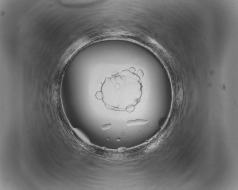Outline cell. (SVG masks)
Segmentation results:
<instances>
[{
	"mask_svg": "<svg viewBox=\"0 0 238 190\" xmlns=\"http://www.w3.org/2000/svg\"><path fill=\"white\" fill-rule=\"evenodd\" d=\"M73 131L77 134V135L79 137L80 139L82 140L83 142H86V143L89 144L90 143L89 138L88 137L85 135V134L82 132V131H80V130L77 128L73 129Z\"/></svg>",
	"mask_w": 238,
	"mask_h": 190,
	"instance_id": "cell-2",
	"label": "cell"
},
{
	"mask_svg": "<svg viewBox=\"0 0 238 190\" xmlns=\"http://www.w3.org/2000/svg\"><path fill=\"white\" fill-rule=\"evenodd\" d=\"M111 127V125L110 123H108L104 125L101 127V129L103 130H106L109 129Z\"/></svg>",
	"mask_w": 238,
	"mask_h": 190,
	"instance_id": "cell-3",
	"label": "cell"
},
{
	"mask_svg": "<svg viewBox=\"0 0 238 190\" xmlns=\"http://www.w3.org/2000/svg\"><path fill=\"white\" fill-rule=\"evenodd\" d=\"M148 122V120L139 119L134 120L128 121L126 124H127V126L131 127V126L139 125L146 124Z\"/></svg>",
	"mask_w": 238,
	"mask_h": 190,
	"instance_id": "cell-1",
	"label": "cell"
}]
</instances>
